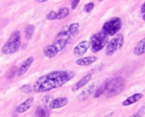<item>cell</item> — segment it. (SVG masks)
<instances>
[{"label":"cell","mask_w":145,"mask_h":117,"mask_svg":"<svg viewBox=\"0 0 145 117\" xmlns=\"http://www.w3.org/2000/svg\"><path fill=\"white\" fill-rule=\"evenodd\" d=\"M89 48H90V42H88L87 40L82 41L74 48L73 54L76 57H82L87 53V51Z\"/></svg>","instance_id":"cell-8"},{"label":"cell","mask_w":145,"mask_h":117,"mask_svg":"<svg viewBox=\"0 0 145 117\" xmlns=\"http://www.w3.org/2000/svg\"><path fill=\"white\" fill-rule=\"evenodd\" d=\"M98 58L96 56H88V57H82L78 59H76V64L77 65L81 66H88L90 65L97 61Z\"/></svg>","instance_id":"cell-14"},{"label":"cell","mask_w":145,"mask_h":117,"mask_svg":"<svg viewBox=\"0 0 145 117\" xmlns=\"http://www.w3.org/2000/svg\"><path fill=\"white\" fill-rule=\"evenodd\" d=\"M34 62V58L32 56L28 57L19 67V69L17 70V76H21L22 75H24L31 67V65H32V63Z\"/></svg>","instance_id":"cell-11"},{"label":"cell","mask_w":145,"mask_h":117,"mask_svg":"<svg viewBox=\"0 0 145 117\" xmlns=\"http://www.w3.org/2000/svg\"><path fill=\"white\" fill-rule=\"evenodd\" d=\"M143 20L145 21V14H144V15H143Z\"/></svg>","instance_id":"cell-30"},{"label":"cell","mask_w":145,"mask_h":117,"mask_svg":"<svg viewBox=\"0 0 145 117\" xmlns=\"http://www.w3.org/2000/svg\"><path fill=\"white\" fill-rule=\"evenodd\" d=\"M79 0H73V1H71V8L72 9H75L77 5L79 4Z\"/></svg>","instance_id":"cell-26"},{"label":"cell","mask_w":145,"mask_h":117,"mask_svg":"<svg viewBox=\"0 0 145 117\" xmlns=\"http://www.w3.org/2000/svg\"><path fill=\"white\" fill-rule=\"evenodd\" d=\"M46 19L49 20H54L57 19V12L55 11H50L47 15H46Z\"/></svg>","instance_id":"cell-24"},{"label":"cell","mask_w":145,"mask_h":117,"mask_svg":"<svg viewBox=\"0 0 145 117\" xmlns=\"http://www.w3.org/2000/svg\"><path fill=\"white\" fill-rule=\"evenodd\" d=\"M124 42V37L122 34L116 36L112 40H110L106 45L105 54L107 56H112L117 50H120Z\"/></svg>","instance_id":"cell-7"},{"label":"cell","mask_w":145,"mask_h":117,"mask_svg":"<svg viewBox=\"0 0 145 117\" xmlns=\"http://www.w3.org/2000/svg\"><path fill=\"white\" fill-rule=\"evenodd\" d=\"M71 71H54L39 77L33 85L32 90L36 93H45L59 88L74 77Z\"/></svg>","instance_id":"cell-1"},{"label":"cell","mask_w":145,"mask_h":117,"mask_svg":"<svg viewBox=\"0 0 145 117\" xmlns=\"http://www.w3.org/2000/svg\"><path fill=\"white\" fill-rule=\"evenodd\" d=\"M121 25H122V21L121 18L113 17L104 24L102 27V32L107 37L114 36L121 30Z\"/></svg>","instance_id":"cell-4"},{"label":"cell","mask_w":145,"mask_h":117,"mask_svg":"<svg viewBox=\"0 0 145 117\" xmlns=\"http://www.w3.org/2000/svg\"><path fill=\"white\" fill-rule=\"evenodd\" d=\"M108 37H109L105 36L102 31L98 32L93 36H92L90 39V47L92 52L98 53L101 51L105 47V45H107V43L109 42Z\"/></svg>","instance_id":"cell-6"},{"label":"cell","mask_w":145,"mask_h":117,"mask_svg":"<svg viewBox=\"0 0 145 117\" xmlns=\"http://www.w3.org/2000/svg\"><path fill=\"white\" fill-rule=\"evenodd\" d=\"M92 76H93V75H92L91 73L86 75L85 76H83L81 80H79V81L73 86V88H72L71 90H72L73 92H75V91H77V90L81 89L82 88H83L84 86H86V85L91 81Z\"/></svg>","instance_id":"cell-13"},{"label":"cell","mask_w":145,"mask_h":117,"mask_svg":"<svg viewBox=\"0 0 145 117\" xmlns=\"http://www.w3.org/2000/svg\"><path fill=\"white\" fill-rule=\"evenodd\" d=\"M20 44H21L20 33L19 31H15L10 35L8 40L3 46L2 52L4 54H13L19 50Z\"/></svg>","instance_id":"cell-3"},{"label":"cell","mask_w":145,"mask_h":117,"mask_svg":"<svg viewBox=\"0 0 145 117\" xmlns=\"http://www.w3.org/2000/svg\"><path fill=\"white\" fill-rule=\"evenodd\" d=\"M35 2H37V3H44V2H47V0H36Z\"/></svg>","instance_id":"cell-29"},{"label":"cell","mask_w":145,"mask_h":117,"mask_svg":"<svg viewBox=\"0 0 145 117\" xmlns=\"http://www.w3.org/2000/svg\"><path fill=\"white\" fill-rule=\"evenodd\" d=\"M145 115V104L132 116L130 117H143Z\"/></svg>","instance_id":"cell-21"},{"label":"cell","mask_w":145,"mask_h":117,"mask_svg":"<svg viewBox=\"0 0 145 117\" xmlns=\"http://www.w3.org/2000/svg\"><path fill=\"white\" fill-rule=\"evenodd\" d=\"M133 53L137 56H140L145 54V37L141 41H139V42L136 45V47L134 48Z\"/></svg>","instance_id":"cell-18"},{"label":"cell","mask_w":145,"mask_h":117,"mask_svg":"<svg viewBox=\"0 0 145 117\" xmlns=\"http://www.w3.org/2000/svg\"><path fill=\"white\" fill-rule=\"evenodd\" d=\"M144 97L143 93H135L130 97H128L126 100H124L122 102V105L123 106H129L132 105L135 103H137L138 101H139L142 98Z\"/></svg>","instance_id":"cell-16"},{"label":"cell","mask_w":145,"mask_h":117,"mask_svg":"<svg viewBox=\"0 0 145 117\" xmlns=\"http://www.w3.org/2000/svg\"><path fill=\"white\" fill-rule=\"evenodd\" d=\"M93 8H94V3H92V2L91 3H87L84 6V11L86 13H89V12H91L93 9Z\"/></svg>","instance_id":"cell-25"},{"label":"cell","mask_w":145,"mask_h":117,"mask_svg":"<svg viewBox=\"0 0 145 117\" xmlns=\"http://www.w3.org/2000/svg\"><path fill=\"white\" fill-rule=\"evenodd\" d=\"M96 88H97V83L93 82L91 85H89L85 90H83L78 96V99L80 101H83L85 99H87L92 93H93L96 91Z\"/></svg>","instance_id":"cell-12"},{"label":"cell","mask_w":145,"mask_h":117,"mask_svg":"<svg viewBox=\"0 0 145 117\" xmlns=\"http://www.w3.org/2000/svg\"><path fill=\"white\" fill-rule=\"evenodd\" d=\"M35 31V26L33 25H27L25 26V39L27 40H31L33 37Z\"/></svg>","instance_id":"cell-19"},{"label":"cell","mask_w":145,"mask_h":117,"mask_svg":"<svg viewBox=\"0 0 145 117\" xmlns=\"http://www.w3.org/2000/svg\"><path fill=\"white\" fill-rule=\"evenodd\" d=\"M68 99L66 97H59V98H56L54 99H53L51 101V103L49 104L48 108L52 109V110H55V109H59L62 107H65V105H68Z\"/></svg>","instance_id":"cell-10"},{"label":"cell","mask_w":145,"mask_h":117,"mask_svg":"<svg viewBox=\"0 0 145 117\" xmlns=\"http://www.w3.org/2000/svg\"><path fill=\"white\" fill-rule=\"evenodd\" d=\"M49 109L46 106H37L35 111V117H49Z\"/></svg>","instance_id":"cell-17"},{"label":"cell","mask_w":145,"mask_h":117,"mask_svg":"<svg viewBox=\"0 0 145 117\" xmlns=\"http://www.w3.org/2000/svg\"><path fill=\"white\" fill-rule=\"evenodd\" d=\"M79 23H72L69 25H65L57 34L56 38H64L70 43L79 33Z\"/></svg>","instance_id":"cell-5"},{"label":"cell","mask_w":145,"mask_h":117,"mask_svg":"<svg viewBox=\"0 0 145 117\" xmlns=\"http://www.w3.org/2000/svg\"><path fill=\"white\" fill-rule=\"evenodd\" d=\"M141 13L145 14V2H144V3L142 5V7H141Z\"/></svg>","instance_id":"cell-28"},{"label":"cell","mask_w":145,"mask_h":117,"mask_svg":"<svg viewBox=\"0 0 145 117\" xmlns=\"http://www.w3.org/2000/svg\"><path fill=\"white\" fill-rule=\"evenodd\" d=\"M33 104H34V98L30 97L27 99H25V101H23L20 105H19L16 107L15 110L18 114L25 113V111H27L28 110L31 109V107L33 105Z\"/></svg>","instance_id":"cell-9"},{"label":"cell","mask_w":145,"mask_h":117,"mask_svg":"<svg viewBox=\"0 0 145 117\" xmlns=\"http://www.w3.org/2000/svg\"><path fill=\"white\" fill-rule=\"evenodd\" d=\"M16 71H17V70H16V67H15V66L12 67V68L9 70V72H10L11 74L8 76V78H11V77H13V76H14V72H15Z\"/></svg>","instance_id":"cell-27"},{"label":"cell","mask_w":145,"mask_h":117,"mask_svg":"<svg viewBox=\"0 0 145 117\" xmlns=\"http://www.w3.org/2000/svg\"><path fill=\"white\" fill-rule=\"evenodd\" d=\"M20 90L21 92L25 93H30L32 92V88H31V85H29V84L23 85V86L20 88Z\"/></svg>","instance_id":"cell-23"},{"label":"cell","mask_w":145,"mask_h":117,"mask_svg":"<svg viewBox=\"0 0 145 117\" xmlns=\"http://www.w3.org/2000/svg\"><path fill=\"white\" fill-rule=\"evenodd\" d=\"M70 14V9L67 7H64L59 9L57 12V20H63L66 18Z\"/></svg>","instance_id":"cell-20"},{"label":"cell","mask_w":145,"mask_h":117,"mask_svg":"<svg viewBox=\"0 0 145 117\" xmlns=\"http://www.w3.org/2000/svg\"><path fill=\"white\" fill-rule=\"evenodd\" d=\"M59 50L57 49V48L54 46V43L50 44V45H48L44 48L43 49V54L46 57L49 58V59H53L58 54H59Z\"/></svg>","instance_id":"cell-15"},{"label":"cell","mask_w":145,"mask_h":117,"mask_svg":"<svg viewBox=\"0 0 145 117\" xmlns=\"http://www.w3.org/2000/svg\"><path fill=\"white\" fill-rule=\"evenodd\" d=\"M105 93L106 98H112L120 94L125 88V80L121 76H116L115 78L107 81L105 84Z\"/></svg>","instance_id":"cell-2"},{"label":"cell","mask_w":145,"mask_h":117,"mask_svg":"<svg viewBox=\"0 0 145 117\" xmlns=\"http://www.w3.org/2000/svg\"><path fill=\"white\" fill-rule=\"evenodd\" d=\"M105 93V86L102 85L100 88H99L98 89H96V91L94 92V98L97 99L99 97H100L101 95H103Z\"/></svg>","instance_id":"cell-22"}]
</instances>
